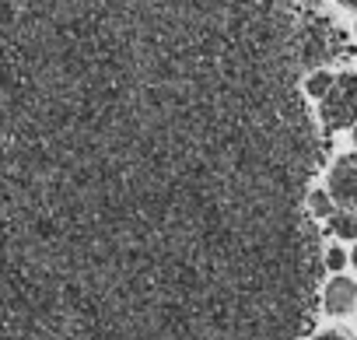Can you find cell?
Segmentation results:
<instances>
[{
    "instance_id": "cell-1",
    "label": "cell",
    "mask_w": 357,
    "mask_h": 340,
    "mask_svg": "<svg viewBox=\"0 0 357 340\" xmlns=\"http://www.w3.org/2000/svg\"><path fill=\"white\" fill-rule=\"evenodd\" d=\"M319 116L329 130H343L357 123V74L333 77L329 91L319 98Z\"/></svg>"
},
{
    "instance_id": "cell-2",
    "label": "cell",
    "mask_w": 357,
    "mask_h": 340,
    "mask_svg": "<svg viewBox=\"0 0 357 340\" xmlns=\"http://www.w3.org/2000/svg\"><path fill=\"white\" fill-rule=\"evenodd\" d=\"M329 197L340 211H357V154H343L329 172Z\"/></svg>"
},
{
    "instance_id": "cell-3",
    "label": "cell",
    "mask_w": 357,
    "mask_h": 340,
    "mask_svg": "<svg viewBox=\"0 0 357 340\" xmlns=\"http://www.w3.org/2000/svg\"><path fill=\"white\" fill-rule=\"evenodd\" d=\"M354 302H357V284L354 281H347V277L329 281V288H326V309L329 312H347Z\"/></svg>"
},
{
    "instance_id": "cell-4",
    "label": "cell",
    "mask_w": 357,
    "mask_h": 340,
    "mask_svg": "<svg viewBox=\"0 0 357 340\" xmlns=\"http://www.w3.org/2000/svg\"><path fill=\"white\" fill-rule=\"evenodd\" d=\"M329 228L340 235V239H357V211H336L329 218Z\"/></svg>"
},
{
    "instance_id": "cell-5",
    "label": "cell",
    "mask_w": 357,
    "mask_h": 340,
    "mask_svg": "<svg viewBox=\"0 0 357 340\" xmlns=\"http://www.w3.org/2000/svg\"><path fill=\"white\" fill-rule=\"evenodd\" d=\"M329 84H333L329 71H312V74H308V81H305V91H308L312 98H322V95L329 91Z\"/></svg>"
},
{
    "instance_id": "cell-6",
    "label": "cell",
    "mask_w": 357,
    "mask_h": 340,
    "mask_svg": "<svg viewBox=\"0 0 357 340\" xmlns=\"http://www.w3.org/2000/svg\"><path fill=\"white\" fill-rule=\"evenodd\" d=\"M308 211H312L315 218H333V214H336L333 197H329V193H322V190H315V193L308 197Z\"/></svg>"
},
{
    "instance_id": "cell-7",
    "label": "cell",
    "mask_w": 357,
    "mask_h": 340,
    "mask_svg": "<svg viewBox=\"0 0 357 340\" xmlns=\"http://www.w3.org/2000/svg\"><path fill=\"white\" fill-rule=\"evenodd\" d=\"M326 267H329V270H343V267H347L343 249H329V253H326Z\"/></svg>"
},
{
    "instance_id": "cell-8",
    "label": "cell",
    "mask_w": 357,
    "mask_h": 340,
    "mask_svg": "<svg viewBox=\"0 0 357 340\" xmlns=\"http://www.w3.org/2000/svg\"><path fill=\"white\" fill-rule=\"evenodd\" d=\"M315 340H347V337H340V333H319Z\"/></svg>"
},
{
    "instance_id": "cell-9",
    "label": "cell",
    "mask_w": 357,
    "mask_h": 340,
    "mask_svg": "<svg viewBox=\"0 0 357 340\" xmlns=\"http://www.w3.org/2000/svg\"><path fill=\"white\" fill-rule=\"evenodd\" d=\"M340 4H343V8H354V11H357V0H340Z\"/></svg>"
},
{
    "instance_id": "cell-10",
    "label": "cell",
    "mask_w": 357,
    "mask_h": 340,
    "mask_svg": "<svg viewBox=\"0 0 357 340\" xmlns=\"http://www.w3.org/2000/svg\"><path fill=\"white\" fill-rule=\"evenodd\" d=\"M350 263H354V267H357V246H354V256H350Z\"/></svg>"
},
{
    "instance_id": "cell-11",
    "label": "cell",
    "mask_w": 357,
    "mask_h": 340,
    "mask_svg": "<svg viewBox=\"0 0 357 340\" xmlns=\"http://www.w3.org/2000/svg\"><path fill=\"white\" fill-rule=\"evenodd\" d=\"M354 144H357V126H354Z\"/></svg>"
}]
</instances>
